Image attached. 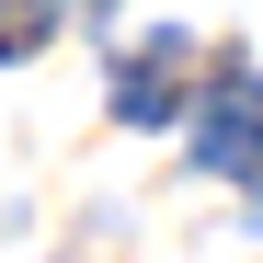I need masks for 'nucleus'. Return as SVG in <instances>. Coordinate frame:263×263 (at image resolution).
Instances as JSON below:
<instances>
[{
    "instance_id": "f257e3e1",
    "label": "nucleus",
    "mask_w": 263,
    "mask_h": 263,
    "mask_svg": "<svg viewBox=\"0 0 263 263\" xmlns=\"http://www.w3.org/2000/svg\"><path fill=\"white\" fill-rule=\"evenodd\" d=\"M195 172H229V183L263 172V69H229L195 103Z\"/></svg>"
},
{
    "instance_id": "f03ea898",
    "label": "nucleus",
    "mask_w": 263,
    "mask_h": 263,
    "mask_svg": "<svg viewBox=\"0 0 263 263\" xmlns=\"http://www.w3.org/2000/svg\"><path fill=\"white\" fill-rule=\"evenodd\" d=\"M172 69H183V34H160V46L126 69V92H115V115L126 126H172Z\"/></svg>"
},
{
    "instance_id": "7ed1b4c3",
    "label": "nucleus",
    "mask_w": 263,
    "mask_h": 263,
    "mask_svg": "<svg viewBox=\"0 0 263 263\" xmlns=\"http://www.w3.org/2000/svg\"><path fill=\"white\" fill-rule=\"evenodd\" d=\"M46 46V0H0V58H34Z\"/></svg>"
}]
</instances>
